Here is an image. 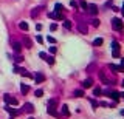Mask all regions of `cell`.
Segmentation results:
<instances>
[{"label":"cell","instance_id":"6da1fadb","mask_svg":"<svg viewBox=\"0 0 124 119\" xmlns=\"http://www.w3.org/2000/svg\"><path fill=\"white\" fill-rule=\"evenodd\" d=\"M57 104H59V101L57 99H50L48 101V108H47V111H48V114H51V116H54V118H59L61 114L56 111V107H57Z\"/></svg>","mask_w":124,"mask_h":119},{"label":"cell","instance_id":"7a4b0ae2","mask_svg":"<svg viewBox=\"0 0 124 119\" xmlns=\"http://www.w3.org/2000/svg\"><path fill=\"white\" fill-rule=\"evenodd\" d=\"M112 26L116 29V31H121V29L124 28V22H121V19L115 17V19H112Z\"/></svg>","mask_w":124,"mask_h":119},{"label":"cell","instance_id":"3957f363","mask_svg":"<svg viewBox=\"0 0 124 119\" xmlns=\"http://www.w3.org/2000/svg\"><path fill=\"white\" fill-rule=\"evenodd\" d=\"M98 73H99V79H101V81H102L106 85H112V84H113V79L107 77V74H106L104 71H98Z\"/></svg>","mask_w":124,"mask_h":119},{"label":"cell","instance_id":"277c9868","mask_svg":"<svg viewBox=\"0 0 124 119\" xmlns=\"http://www.w3.org/2000/svg\"><path fill=\"white\" fill-rule=\"evenodd\" d=\"M3 101H5L8 105H17V104H19L17 99L12 97V96H9V94H5V96H3Z\"/></svg>","mask_w":124,"mask_h":119},{"label":"cell","instance_id":"5b68a950","mask_svg":"<svg viewBox=\"0 0 124 119\" xmlns=\"http://www.w3.org/2000/svg\"><path fill=\"white\" fill-rule=\"evenodd\" d=\"M112 49H113V51H112L113 57H119V43H118V42H115V40L112 42Z\"/></svg>","mask_w":124,"mask_h":119},{"label":"cell","instance_id":"8992f818","mask_svg":"<svg viewBox=\"0 0 124 119\" xmlns=\"http://www.w3.org/2000/svg\"><path fill=\"white\" fill-rule=\"evenodd\" d=\"M5 110L8 111L9 114H11V118H14V116H17V114H20V110H14V108H12L11 105H8V104L5 105Z\"/></svg>","mask_w":124,"mask_h":119},{"label":"cell","instance_id":"52a82bcc","mask_svg":"<svg viewBox=\"0 0 124 119\" xmlns=\"http://www.w3.org/2000/svg\"><path fill=\"white\" fill-rule=\"evenodd\" d=\"M50 16L51 19H56V20H62L64 19V16H62V12H59V11H54V12H50Z\"/></svg>","mask_w":124,"mask_h":119},{"label":"cell","instance_id":"ba28073f","mask_svg":"<svg viewBox=\"0 0 124 119\" xmlns=\"http://www.w3.org/2000/svg\"><path fill=\"white\" fill-rule=\"evenodd\" d=\"M34 81H36V84H42V82L45 81V76L42 74V73H36V74H34Z\"/></svg>","mask_w":124,"mask_h":119},{"label":"cell","instance_id":"9c48e42d","mask_svg":"<svg viewBox=\"0 0 124 119\" xmlns=\"http://www.w3.org/2000/svg\"><path fill=\"white\" fill-rule=\"evenodd\" d=\"M78 29H79L82 34H87V31H89V28H87V25L84 23V22H79V23H78Z\"/></svg>","mask_w":124,"mask_h":119},{"label":"cell","instance_id":"30bf717a","mask_svg":"<svg viewBox=\"0 0 124 119\" xmlns=\"http://www.w3.org/2000/svg\"><path fill=\"white\" fill-rule=\"evenodd\" d=\"M106 94H109L115 102H118V101H119V93H116V91H106Z\"/></svg>","mask_w":124,"mask_h":119},{"label":"cell","instance_id":"8fae6325","mask_svg":"<svg viewBox=\"0 0 124 119\" xmlns=\"http://www.w3.org/2000/svg\"><path fill=\"white\" fill-rule=\"evenodd\" d=\"M87 9H89V12H90L92 16H96L98 11H99V9H98V6L93 5V3H92V5H89V8H87Z\"/></svg>","mask_w":124,"mask_h":119},{"label":"cell","instance_id":"7c38bea8","mask_svg":"<svg viewBox=\"0 0 124 119\" xmlns=\"http://www.w3.org/2000/svg\"><path fill=\"white\" fill-rule=\"evenodd\" d=\"M109 68H110V70H113V71H116V73L124 71V68L121 67V65H115V64H110V65H109Z\"/></svg>","mask_w":124,"mask_h":119},{"label":"cell","instance_id":"4fadbf2b","mask_svg":"<svg viewBox=\"0 0 124 119\" xmlns=\"http://www.w3.org/2000/svg\"><path fill=\"white\" fill-rule=\"evenodd\" d=\"M23 111H27V113H33V111H34V105L30 104V102H28V104H25V105H23Z\"/></svg>","mask_w":124,"mask_h":119},{"label":"cell","instance_id":"5bb4252c","mask_svg":"<svg viewBox=\"0 0 124 119\" xmlns=\"http://www.w3.org/2000/svg\"><path fill=\"white\" fill-rule=\"evenodd\" d=\"M23 45H25V48H33V42H31V39L25 36V37H23Z\"/></svg>","mask_w":124,"mask_h":119},{"label":"cell","instance_id":"9a60e30c","mask_svg":"<svg viewBox=\"0 0 124 119\" xmlns=\"http://www.w3.org/2000/svg\"><path fill=\"white\" fill-rule=\"evenodd\" d=\"M92 85H93V81H92L90 77H89V79H85V81L82 82V88H90Z\"/></svg>","mask_w":124,"mask_h":119},{"label":"cell","instance_id":"2e32d148","mask_svg":"<svg viewBox=\"0 0 124 119\" xmlns=\"http://www.w3.org/2000/svg\"><path fill=\"white\" fill-rule=\"evenodd\" d=\"M12 49H14L16 53H20V49H22V43H19V42H12Z\"/></svg>","mask_w":124,"mask_h":119},{"label":"cell","instance_id":"e0dca14e","mask_svg":"<svg viewBox=\"0 0 124 119\" xmlns=\"http://www.w3.org/2000/svg\"><path fill=\"white\" fill-rule=\"evenodd\" d=\"M20 90H22V94H28V91H30V87L28 85H25V84H20Z\"/></svg>","mask_w":124,"mask_h":119},{"label":"cell","instance_id":"ac0fdd59","mask_svg":"<svg viewBox=\"0 0 124 119\" xmlns=\"http://www.w3.org/2000/svg\"><path fill=\"white\" fill-rule=\"evenodd\" d=\"M19 28H20L22 31H28V23L27 22H20V23H19Z\"/></svg>","mask_w":124,"mask_h":119},{"label":"cell","instance_id":"d6986e66","mask_svg":"<svg viewBox=\"0 0 124 119\" xmlns=\"http://www.w3.org/2000/svg\"><path fill=\"white\" fill-rule=\"evenodd\" d=\"M40 9H42V8H34V9L31 11V17H37L39 12H40Z\"/></svg>","mask_w":124,"mask_h":119},{"label":"cell","instance_id":"ffe728a7","mask_svg":"<svg viewBox=\"0 0 124 119\" xmlns=\"http://www.w3.org/2000/svg\"><path fill=\"white\" fill-rule=\"evenodd\" d=\"M62 114H64V116H70V111H68L67 105H62Z\"/></svg>","mask_w":124,"mask_h":119},{"label":"cell","instance_id":"44dd1931","mask_svg":"<svg viewBox=\"0 0 124 119\" xmlns=\"http://www.w3.org/2000/svg\"><path fill=\"white\" fill-rule=\"evenodd\" d=\"M102 39H101V37H98V39H95V40H93V45H95V47H99V45H102Z\"/></svg>","mask_w":124,"mask_h":119},{"label":"cell","instance_id":"7402d4cb","mask_svg":"<svg viewBox=\"0 0 124 119\" xmlns=\"http://www.w3.org/2000/svg\"><path fill=\"white\" fill-rule=\"evenodd\" d=\"M84 96V90H74V97H82Z\"/></svg>","mask_w":124,"mask_h":119},{"label":"cell","instance_id":"603a6c76","mask_svg":"<svg viewBox=\"0 0 124 119\" xmlns=\"http://www.w3.org/2000/svg\"><path fill=\"white\" fill-rule=\"evenodd\" d=\"M54 11H59V12H62V11H64V6H62L61 3H56V5H54Z\"/></svg>","mask_w":124,"mask_h":119},{"label":"cell","instance_id":"cb8c5ba5","mask_svg":"<svg viewBox=\"0 0 124 119\" xmlns=\"http://www.w3.org/2000/svg\"><path fill=\"white\" fill-rule=\"evenodd\" d=\"M45 60H47L50 65H53V64H54V57H53V56H47V57H45Z\"/></svg>","mask_w":124,"mask_h":119},{"label":"cell","instance_id":"d4e9b609","mask_svg":"<svg viewBox=\"0 0 124 119\" xmlns=\"http://www.w3.org/2000/svg\"><path fill=\"white\" fill-rule=\"evenodd\" d=\"M64 26H65L67 29H71V26H73V25H71L70 20H64Z\"/></svg>","mask_w":124,"mask_h":119},{"label":"cell","instance_id":"484cf974","mask_svg":"<svg viewBox=\"0 0 124 119\" xmlns=\"http://www.w3.org/2000/svg\"><path fill=\"white\" fill-rule=\"evenodd\" d=\"M79 6H81V8H82V9H85V11H87V8H89V5H87V2H84V0H81Z\"/></svg>","mask_w":124,"mask_h":119},{"label":"cell","instance_id":"4316f807","mask_svg":"<svg viewBox=\"0 0 124 119\" xmlns=\"http://www.w3.org/2000/svg\"><path fill=\"white\" fill-rule=\"evenodd\" d=\"M101 93H102V90H101V88H98V87L93 88V94H95V96H99Z\"/></svg>","mask_w":124,"mask_h":119},{"label":"cell","instance_id":"83f0119b","mask_svg":"<svg viewBox=\"0 0 124 119\" xmlns=\"http://www.w3.org/2000/svg\"><path fill=\"white\" fill-rule=\"evenodd\" d=\"M36 96H37V97H42V96H44V91L42 90H36V93H34Z\"/></svg>","mask_w":124,"mask_h":119},{"label":"cell","instance_id":"f1b7e54d","mask_svg":"<svg viewBox=\"0 0 124 119\" xmlns=\"http://www.w3.org/2000/svg\"><path fill=\"white\" fill-rule=\"evenodd\" d=\"M47 40L50 42V43H56V39H54V37H51V36H48V37H47Z\"/></svg>","mask_w":124,"mask_h":119},{"label":"cell","instance_id":"f546056e","mask_svg":"<svg viewBox=\"0 0 124 119\" xmlns=\"http://www.w3.org/2000/svg\"><path fill=\"white\" fill-rule=\"evenodd\" d=\"M92 25H93V26H99V20H98V19H93V20H92Z\"/></svg>","mask_w":124,"mask_h":119},{"label":"cell","instance_id":"4dcf8cb0","mask_svg":"<svg viewBox=\"0 0 124 119\" xmlns=\"http://www.w3.org/2000/svg\"><path fill=\"white\" fill-rule=\"evenodd\" d=\"M70 6H71V8H74V9H76V8H78V3L74 2V0H71V2H70Z\"/></svg>","mask_w":124,"mask_h":119},{"label":"cell","instance_id":"1f68e13d","mask_svg":"<svg viewBox=\"0 0 124 119\" xmlns=\"http://www.w3.org/2000/svg\"><path fill=\"white\" fill-rule=\"evenodd\" d=\"M50 29H51V31H56V29H57V25H56V23H51V25H50Z\"/></svg>","mask_w":124,"mask_h":119},{"label":"cell","instance_id":"d6a6232c","mask_svg":"<svg viewBox=\"0 0 124 119\" xmlns=\"http://www.w3.org/2000/svg\"><path fill=\"white\" fill-rule=\"evenodd\" d=\"M56 51H57L56 47H50V53H51V54H56Z\"/></svg>","mask_w":124,"mask_h":119},{"label":"cell","instance_id":"836d02e7","mask_svg":"<svg viewBox=\"0 0 124 119\" xmlns=\"http://www.w3.org/2000/svg\"><path fill=\"white\" fill-rule=\"evenodd\" d=\"M36 40H37L39 43H42V42H44V39H42V36H39V34H37V36H36Z\"/></svg>","mask_w":124,"mask_h":119},{"label":"cell","instance_id":"e575fe53","mask_svg":"<svg viewBox=\"0 0 124 119\" xmlns=\"http://www.w3.org/2000/svg\"><path fill=\"white\" fill-rule=\"evenodd\" d=\"M14 60H16V62H22V60H23V57H22V56H16Z\"/></svg>","mask_w":124,"mask_h":119},{"label":"cell","instance_id":"d590c367","mask_svg":"<svg viewBox=\"0 0 124 119\" xmlns=\"http://www.w3.org/2000/svg\"><path fill=\"white\" fill-rule=\"evenodd\" d=\"M92 105H93V108H98V107H99V104H98L96 101H93V99H92Z\"/></svg>","mask_w":124,"mask_h":119},{"label":"cell","instance_id":"8d00e7d4","mask_svg":"<svg viewBox=\"0 0 124 119\" xmlns=\"http://www.w3.org/2000/svg\"><path fill=\"white\" fill-rule=\"evenodd\" d=\"M36 29H37V31H40V29H42V25L37 23V25H36Z\"/></svg>","mask_w":124,"mask_h":119},{"label":"cell","instance_id":"74e56055","mask_svg":"<svg viewBox=\"0 0 124 119\" xmlns=\"http://www.w3.org/2000/svg\"><path fill=\"white\" fill-rule=\"evenodd\" d=\"M39 56H40L42 59H45V57H47V54H45V53H39Z\"/></svg>","mask_w":124,"mask_h":119},{"label":"cell","instance_id":"f35d334b","mask_svg":"<svg viewBox=\"0 0 124 119\" xmlns=\"http://www.w3.org/2000/svg\"><path fill=\"white\" fill-rule=\"evenodd\" d=\"M121 67L124 68V59H123V60H121Z\"/></svg>","mask_w":124,"mask_h":119},{"label":"cell","instance_id":"ab89813d","mask_svg":"<svg viewBox=\"0 0 124 119\" xmlns=\"http://www.w3.org/2000/svg\"><path fill=\"white\" fill-rule=\"evenodd\" d=\"M121 114H123V116H124V110H121Z\"/></svg>","mask_w":124,"mask_h":119},{"label":"cell","instance_id":"60d3db41","mask_svg":"<svg viewBox=\"0 0 124 119\" xmlns=\"http://www.w3.org/2000/svg\"><path fill=\"white\" fill-rule=\"evenodd\" d=\"M121 85H123V87H124V81H123V84H121Z\"/></svg>","mask_w":124,"mask_h":119},{"label":"cell","instance_id":"b9f144b4","mask_svg":"<svg viewBox=\"0 0 124 119\" xmlns=\"http://www.w3.org/2000/svg\"><path fill=\"white\" fill-rule=\"evenodd\" d=\"M123 16H124V8H123Z\"/></svg>","mask_w":124,"mask_h":119},{"label":"cell","instance_id":"7bdbcfd3","mask_svg":"<svg viewBox=\"0 0 124 119\" xmlns=\"http://www.w3.org/2000/svg\"><path fill=\"white\" fill-rule=\"evenodd\" d=\"M28 119H34V118H28Z\"/></svg>","mask_w":124,"mask_h":119},{"label":"cell","instance_id":"ee69618b","mask_svg":"<svg viewBox=\"0 0 124 119\" xmlns=\"http://www.w3.org/2000/svg\"><path fill=\"white\" fill-rule=\"evenodd\" d=\"M123 8H124V3H123Z\"/></svg>","mask_w":124,"mask_h":119}]
</instances>
